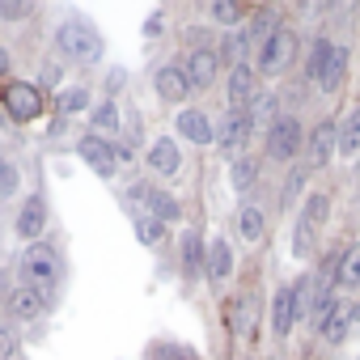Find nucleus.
Returning a JSON list of instances; mask_svg holds the SVG:
<instances>
[{
  "instance_id": "1",
  "label": "nucleus",
  "mask_w": 360,
  "mask_h": 360,
  "mask_svg": "<svg viewBox=\"0 0 360 360\" xmlns=\"http://www.w3.org/2000/svg\"><path fill=\"white\" fill-rule=\"evenodd\" d=\"M56 43L68 60L77 64H98L102 60V34L85 22V18H68L60 30H56Z\"/></svg>"
},
{
  "instance_id": "2",
  "label": "nucleus",
  "mask_w": 360,
  "mask_h": 360,
  "mask_svg": "<svg viewBox=\"0 0 360 360\" xmlns=\"http://www.w3.org/2000/svg\"><path fill=\"white\" fill-rule=\"evenodd\" d=\"M60 276H64V267H60V255L51 246H43V242L26 246V255H22V280H26V288H47L51 292L60 284Z\"/></svg>"
},
{
  "instance_id": "3",
  "label": "nucleus",
  "mask_w": 360,
  "mask_h": 360,
  "mask_svg": "<svg viewBox=\"0 0 360 360\" xmlns=\"http://www.w3.org/2000/svg\"><path fill=\"white\" fill-rule=\"evenodd\" d=\"M297 51H301V39H297L288 26H280L271 39H263V51H259V72H267V77L284 72V68L297 60Z\"/></svg>"
},
{
  "instance_id": "4",
  "label": "nucleus",
  "mask_w": 360,
  "mask_h": 360,
  "mask_svg": "<svg viewBox=\"0 0 360 360\" xmlns=\"http://www.w3.org/2000/svg\"><path fill=\"white\" fill-rule=\"evenodd\" d=\"M127 191H131V200L144 208V217H153V221H161V225L178 221V200H174L169 191H161V187H153V183H136V187H127Z\"/></svg>"
},
{
  "instance_id": "5",
  "label": "nucleus",
  "mask_w": 360,
  "mask_h": 360,
  "mask_svg": "<svg viewBox=\"0 0 360 360\" xmlns=\"http://www.w3.org/2000/svg\"><path fill=\"white\" fill-rule=\"evenodd\" d=\"M5 110H9L13 123H30V119H39V110H43V94H39V85H30V81H13V85L5 89Z\"/></svg>"
},
{
  "instance_id": "6",
  "label": "nucleus",
  "mask_w": 360,
  "mask_h": 360,
  "mask_svg": "<svg viewBox=\"0 0 360 360\" xmlns=\"http://www.w3.org/2000/svg\"><path fill=\"white\" fill-rule=\"evenodd\" d=\"M301 123L292 119V115H284V119H276L271 127H267V157H276V161H292L297 157V148H301Z\"/></svg>"
},
{
  "instance_id": "7",
  "label": "nucleus",
  "mask_w": 360,
  "mask_h": 360,
  "mask_svg": "<svg viewBox=\"0 0 360 360\" xmlns=\"http://www.w3.org/2000/svg\"><path fill=\"white\" fill-rule=\"evenodd\" d=\"M77 157H85V165L94 169V174H102V178H110L115 174V144L106 140V136H98V131H89V136H81V144H77Z\"/></svg>"
},
{
  "instance_id": "8",
  "label": "nucleus",
  "mask_w": 360,
  "mask_h": 360,
  "mask_svg": "<svg viewBox=\"0 0 360 360\" xmlns=\"http://www.w3.org/2000/svg\"><path fill=\"white\" fill-rule=\"evenodd\" d=\"M217 68H221V60H217V51H208V47H195V51L187 56V64H183L191 89H208V85L217 81Z\"/></svg>"
},
{
  "instance_id": "9",
  "label": "nucleus",
  "mask_w": 360,
  "mask_h": 360,
  "mask_svg": "<svg viewBox=\"0 0 360 360\" xmlns=\"http://www.w3.org/2000/svg\"><path fill=\"white\" fill-rule=\"evenodd\" d=\"M250 131H255L250 115H246V110H229V119L217 127V144H221L225 153H242L246 140H250Z\"/></svg>"
},
{
  "instance_id": "10",
  "label": "nucleus",
  "mask_w": 360,
  "mask_h": 360,
  "mask_svg": "<svg viewBox=\"0 0 360 360\" xmlns=\"http://www.w3.org/2000/svg\"><path fill=\"white\" fill-rule=\"evenodd\" d=\"M153 85H157V94H161L165 102H183V98L191 94L183 64H161V68H157V77H153Z\"/></svg>"
},
{
  "instance_id": "11",
  "label": "nucleus",
  "mask_w": 360,
  "mask_h": 360,
  "mask_svg": "<svg viewBox=\"0 0 360 360\" xmlns=\"http://www.w3.org/2000/svg\"><path fill=\"white\" fill-rule=\"evenodd\" d=\"M51 292L47 288H18L13 297H9V309L18 314V318H43L47 309H51Z\"/></svg>"
},
{
  "instance_id": "12",
  "label": "nucleus",
  "mask_w": 360,
  "mask_h": 360,
  "mask_svg": "<svg viewBox=\"0 0 360 360\" xmlns=\"http://www.w3.org/2000/svg\"><path fill=\"white\" fill-rule=\"evenodd\" d=\"M255 98H259V89H255V68L238 64V68L229 72V106H233V110H250Z\"/></svg>"
},
{
  "instance_id": "13",
  "label": "nucleus",
  "mask_w": 360,
  "mask_h": 360,
  "mask_svg": "<svg viewBox=\"0 0 360 360\" xmlns=\"http://www.w3.org/2000/svg\"><path fill=\"white\" fill-rule=\"evenodd\" d=\"M43 225H47V204L39 200V195H30L26 204H22V212H18V238H26V242H39V233H43Z\"/></svg>"
},
{
  "instance_id": "14",
  "label": "nucleus",
  "mask_w": 360,
  "mask_h": 360,
  "mask_svg": "<svg viewBox=\"0 0 360 360\" xmlns=\"http://www.w3.org/2000/svg\"><path fill=\"white\" fill-rule=\"evenodd\" d=\"M174 123H178V131H183L191 144H212L217 140V127H212V119L204 110H183Z\"/></svg>"
},
{
  "instance_id": "15",
  "label": "nucleus",
  "mask_w": 360,
  "mask_h": 360,
  "mask_svg": "<svg viewBox=\"0 0 360 360\" xmlns=\"http://www.w3.org/2000/svg\"><path fill=\"white\" fill-rule=\"evenodd\" d=\"M343 77H347V51H343V47H330V56H326V64H322V72H318L314 85H318L322 94H339Z\"/></svg>"
},
{
  "instance_id": "16",
  "label": "nucleus",
  "mask_w": 360,
  "mask_h": 360,
  "mask_svg": "<svg viewBox=\"0 0 360 360\" xmlns=\"http://www.w3.org/2000/svg\"><path fill=\"white\" fill-rule=\"evenodd\" d=\"M330 157H335V123L326 119L309 131V169H322Z\"/></svg>"
},
{
  "instance_id": "17",
  "label": "nucleus",
  "mask_w": 360,
  "mask_h": 360,
  "mask_svg": "<svg viewBox=\"0 0 360 360\" xmlns=\"http://www.w3.org/2000/svg\"><path fill=\"white\" fill-rule=\"evenodd\" d=\"M204 271H208L212 280H229V276H233V250H229L225 238H212V242H208V250H204Z\"/></svg>"
},
{
  "instance_id": "18",
  "label": "nucleus",
  "mask_w": 360,
  "mask_h": 360,
  "mask_svg": "<svg viewBox=\"0 0 360 360\" xmlns=\"http://www.w3.org/2000/svg\"><path fill=\"white\" fill-rule=\"evenodd\" d=\"M148 165L157 169V174H174L178 165H183V153H178V144H174V136H161L153 148H148Z\"/></svg>"
},
{
  "instance_id": "19",
  "label": "nucleus",
  "mask_w": 360,
  "mask_h": 360,
  "mask_svg": "<svg viewBox=\"0 0 360 360\" xmlns=\"http://www.w3.org/2000/svg\"><path fill=\"white\" fill-rule=\"evenodd\" d=\"M297 322V309H292V288H280L276 301H271V330L276 335H288Z\"/></svg>"
},
{
  "instance_id": "20",
  "label": "nucleus",
  "mask_w": 360,
  "mask_h": 360,
  "mask_svg": "<svg viewBox=\"0 0 360 360\" xmlns=\"http://www.w3.org/2000/svg\"><path fill=\"white\" fill-rule=\"evenodd\" d=\"M335 153H343V157L360 153V110H352L343 119V127H335Z\"/></svg>"
},
{
  "instance_id": "21",
  "label": "nucleus",
  "mask_w": 360,
  "mask_h": 360,
  "mask_svg": "<svg viewBox=\"0 0 360 360\" xmlns=\"http://www.w3.org/2000/svg\"><path fill=\"white\" fill-rule=\"evenodd\" d=\"M347 326H352V322H347V305L339 301V305H335V309L326 314V322H322L318 330H322V339H326V343H343V335H347Z\"/></svg>"
},
{
  "instance_id": "22",
  "label": "nucleus",
  "mask_w": 360,
  "mask_h": 360,
  "mask_svg": "<svg viewBox=\"0 0 360 360\" xmlns=\"http://www.w3.org/2000/svg\"><path fill=\"white\" fill-rule=\"evenodd\" d=\"M246 47H250V34L246 30H229L225 43H221V51H217V60H233V68H238L242 56H246Z\"/></svg>"
},
{
  "instance_id": "23",
  "label": "nucleus",
  "mask_w": 360,
  "mask_h": 360,
  "mask_svg": "<svg viewBox=\"0 0 360 360\" xmlns=\"http://www.w3.org/2000/svg\"><path fill=\"white\" fill-rule=\"evenodd\" d=\"M183 267H187L191 276H200V271H204V238H200L195 229L183 238Z\"/></svg>"
},
{
  "instance_id": "24",
  "label": "nucleus",
  "mask_w": 360,
  "mask_h": 360,
  "mask_svg": "<svg viewBox=\"0 0 360 360\" xmlns=\"http://www.w3.org/2000/svg\"><path fill=\"white\" fill-rule=\"evenodd\" d=\"M343 288H360V246H352L339 259V292Z\"/></svg>"
},
{
  "instance_id": "25",
  "label": "nucleus",
  "mask_w": 360,
  "mask_h": 360,
  "mask_svg": "<svg viewBox=\"0 0 360 360\" xmlns=\"http://www.w3.org/2000/svg\"><path fill=\"white\" fill-rule=\"evenodd\" d=\"M246 115H250L255 127H271V123H276V94H259Z\"/></svg>"
},
{
  "instance_id": "26",
  "label": "nucleus",
  "mask_w": 360,
  "mask_h": 360,
  "mask_svg": "<svg viewBox=\"0 0 360 360\" xmlns=\"http://www.w3.org/2000/svg\"><path fill=\"white\" fill-rule=\"evenodd\" d=\"M326 217H330V200H326L322 191H314V195L305 200V208H301V221L314 229V225H326Z\"/></svg>"
},
{
  "instance_id": "27",
  "label": "nucleus",
  "mask_w": 360,
  "mask_h": 360,
  "mask_svg": "<svg viewBox=\"0 0 360 360\" xmlns=\"http://www.w3.org/2000/svg\"><path fill=\"white\" fill-rule=\"evenodd\" d=\"M263 225H267V217L259 208H242L238 212V229H242L246 242H263Z\"/></svg>"
},
{
  "instance_id": "28",
  "label": "nucleus",
  "mask_w": 360,
  "mask_h": 360,
  "mask_svg": "<svg viewBox=\"0 0 360 360\" xmlns=\"http://www.w3.org/2000/svg\"><path fill=\"white\" fill-rule=\"evenodd\" d=\"M330 47H335V43H326V39H314V43H309V60H305V77H309V81H318V72H322Z\"/></svg>"
},
{
  "instance_id": "29",
  "label": "nucleus",
  "mask_w": 360,
  "mask_h": 360,
  "mask_svg": "<svg viewBox=\"0 0 360 360\" xmlns=\"http://www.w3.org/2000/svg\"><path fill=\"white\" fill-rule=\"evenodd\" d=\"M94 127H98V136H115L119 131V106L115 102H102L94 110Z\"/></svg>"
},
{
  "instance_id": "30",
  "label": "nucleus",
  "mask_w": 360,
  "mask_h": 360,
  "mask_svg": "<svg viewBox=\"0 0 360 360\" xmlns=\"http://www.w3.org/2000/svg\"><path fill=\"white\" fill-rule=\"evenodd\" d=\"M292 309H297V318H301V314L309 318V309H314V280H309V276H301V280L292 284Z\"/></svg>"
},
{
  "instance_id": "31",
  "label": "nucleus",
  "mask_w": 360,
  "mask_h": 360,
  "mask_svg": "<svg viewBox=\"0 0 360 360\" xmlns=\"http://www.w3.org/2000/svg\"><path fill=\"white\" fill-rule=\"evenodd\" d=\"M255 174H259L255 157H238V161H233V169H229V178H233V187H238V191H250Z\"/></svg>"
},
{
  "instance_id": "32",
  "label": "nucleus",
  "mask_w": 360,
  "mask_h": 360,
  "mask_svg": "<svg viewBox=\"0 0 360 360\" xmlns=\"http://www.w3.org/2000/svg\"><path fill=\"white\" fill-rule=\"evenodd\" d=\"M208 18L221 22V26H233V22H242V5H233V0H212V5H208Z\"/></svg>"
},
{
  "instance_id": "33",
  "label": "nucleus",
  "mask_w": 360,
  "mask_h": 360,
  "mask_svg": "<svg viewBox=\"0 0 360 360\" xmlns=\"http://www.w3.org/2000/svg\"><path fill=\"white\" fill-rule=\"evenodd\" d=\"M161 233H165V225H161V221H153V217H136V238H140L144 246H157V242H161Z\"/></svg>"
},
{
  "instance_id": "34",
  "label": "nucleus",
  "mask_w": 360,
  "mask_h": 360,
  "mask_svg": "<svg viewBox=\"0 0 360 360\" xmlns=\"http://www.w3.org/2000/svg\"><path fill=\"white\" fill-rule=\"evenodd\" d=\"M255 314H259V301H255V297H246V301L238 305V318H233V330H238V335H250V330H255Z\"/></svg>"
},
{
  "instance_id": "35",
  "label": "nucleus",
  "mask_w": 360,
  "mask_h": 360,
  "mask_svg": "<svg viewBox=\"0 0 360 360\" xmlns=\"http://www.w3.org/2000/svg\"><path fill=\"white\" fill-rule=\"evenodd\" d=\"M22 356V339L13 326H0V360H18Z\"/></svg>"
},
{
  "instance_id": "36",
  "label": "nucleus",
  "mask_w": 360,
  "mask_h": 360,
  "mask_svg": "<svg viewBox=\"0 0 360 360\" xmlns=\"http://www.w3.org/2000/svg\"><path fill=\"white\" fill-rule=\"evenodd\" d=\"M30 13H34V5H26V0H0V22H22Z\"/></svg>"
},
{
  "instance_id": "37",
  "label": "nucleus",
  "mask_w": 360,
  "mask_h": 360,
  "mask_svg": "<svg viewBox=\"0 0 360 360\" xmlns=\"http://www.w3.org/2000/svg\"><path fill=\"white\" fill-rule=\"evenodd\" d=\"M276 22H280V18H276V13H271V9H259V13H255V22H250V30H246V34H267V39H271V34H276V30H280V26H276Z\"/></svg>"
},
{
  "instance_id": "38",
  "label": "nucleus",
  "mask_w": 360,
  "mask_h": 360,
  "mask_svg": "<svg viewBox=\"0 0 360 360\" xmlns=\"http://www.w3.org/2000/svg\"><path fill=\"white\" fill-rule=\"evenodd\" d=\"M85 102H89V94H85L81 85H72V89H64V94H60V115H72V110H81Z\"/></svg>"
},
{
  "instance_id": "39",
  "label": "nucleus",
  "mask_w": 360,
  "mask_h": 360,
  "mask_svg": "<svg viewBox=\"0 0 360 360\" xmlns=\"http://www.w3.org/2000/svg\"><path fill=\"white\" fill-rule=\"evenodd\" d=\"M18 183H22L18 165H13V161H5V165H0V195H13V191H18Z\"/></svg>"
},
{
  "instance_id": "40",
  "label": "nucleus",
  "mask_w": 360,
  "mask_h": 360,
  "mask_svg": "<svg viewBox=\"0 0 360 360\" xmlns=\"http://www.w3.org/2000/svg\"><path fill=\"white\" fill-rule=\"evenodd\" d=\"M157 356H165V360H195L191 347H169V343H157V347H153V360H157Z\"/></svg>"
},
{
  "instance_id": "41",
  "label": "nucleus",
  "mask_w": 360,
  "mask_h": 360,
  "mask_svg": "<svg viewBox=\"0 0 360 360\" xmlns=\"http://www.w3.org/2000/svg\"><path fill=\"white\" fill-rule=\"evenodd\" d=\"M309 233H314V229H309L305 221H297V238H292V255H297V259H305V250H309Z\"/></svg>"
},
{
  "instance_id": "42",
  "label": "nucleus",
  "mask_w": 360,
  "mask_h": 360,
  "mask_svg": "<svg viewBox=\"0 0 360 360\" xmlns=\"http://www.w3.org/2000/svg\"><path fill=\"white\" fill-rule=\"evenodd\" d=\"M301 183H305V169H292L288 183H284V204H292V200L301 195Z\"/></svg>"
},
{
  "instance_id": "43",
  "label": "nucleus",
  "mask_w": 360,
  "mask_h": 360,
  "mask_svg": "<svg viewBox=\"0 0 360 360\" xmlns=\"http://www.w3.org/2000/svg\"><path fill=\"white\" fill-rule=\"evenodd\" d=\"M347 322H360V301H356V305L347 309Z\"/></svg>"
},
{
  "instance_id": "44",
  "label": "nucleus",
  "mask_w": 360,
  "mask_h": 360,
  "mask_svg": "<svg viewBox=\"0 0 360 360\" xmlns=\"http://www.w3.org/2000/svg\"><path fill=\"white\" fill-rule=\"evenodd\" d=\"M9 292V280H5V271H0V297H5Z\"/></svg>"
},
{
  "instance_id": "45",
  "label": "nucleus",
  "mask_w": 360,
  "mask_h": 360,
  "mask_svg": "<svg viewBox=\"0 0 360 360\" xmlns=\"http://www.w3.org/2000/svg\"><path fill=\"white\" fill-rule=\"evenodd\" d=\"M0 68H5V56H0Z\"/></svg>"
},
{
  "instance_id": "46",
  "label": "nucleus",
  "mask_w": 360,
  "mask_h": 360,
  "mask_svg": "<svg viewBox=\"0 0 360 360\" xmlns=\"http://www.w3.org/2000/svg\"><path fill=\"white\" fill-rule=\"evenodd\" d=\"M18 360H22V356H18Z\"/></svg>"
}]
</instances>
